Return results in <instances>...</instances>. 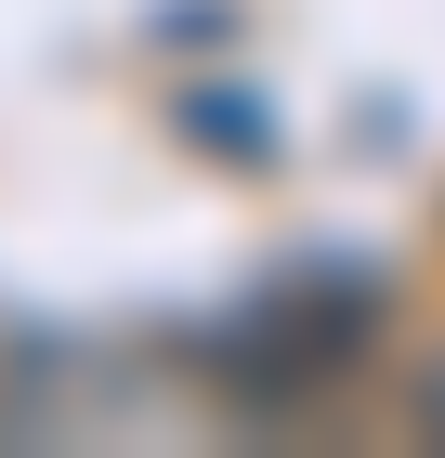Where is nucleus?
I'll return each instance as SVG.
<instances>
[{"label": "nucleus", "mask_w": 445, "mask_h": 458, "mask_svg": "<svg viewBox=\"0 0 445 458\" xmlns=\"http://www.w3.org/2000/svg\"><path fill=\"white\" fill-rule=\"evenodd\" d=\"M419 420H432V445H445V353L419 367Z\"/></svg>", "instance_id": "obj_3"}, {"label": "nucleus", "mask_w": 445, "mask_h": 458, "mask_svg": "<svg viewBox=\"0 0 445 458\" xmlns=\"http://www.w3.org/2000/svg\"><path fill=\"white\" fill-rule=\"evenodd\" d=\"M184 144H210V157H223V171H262L275 144H262V106H236V92H184Z\"/></svg>", "instance_id": "obj_2"}, {"label": "nucleus", "mask_w": 445, "mask_h": 458, "mask_svg": "<svg viewBox=\"0 0 445 458\" xmlns=\"http://www.w3.org/2000/svg\"><path fill=\"white\" fill-rule=\"evenodd\" d=\"M380 276L367 262H302V276H275L262 301H236L223 327H197V367L236 406H302V393H328V380H354L367 367V341H380Z\"/></svg>", "instance_id": "obj_1"}]
</instances>
